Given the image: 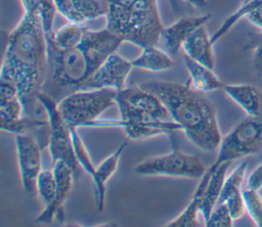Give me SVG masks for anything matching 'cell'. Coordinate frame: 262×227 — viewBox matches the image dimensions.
<instances>
[{
	"label": "cell",
	"instance_id": "6da1fadb",
	"mask_svg": "<svg viewBox=\"0 0 262 227\" xmlns=\"http://www.w3.org/2000/svg\"><path fill=\"white\" fill-rule=\"evenodd\" d=\"M23 15L6 36L0 78L13 80L19 89L25 116L35 118L44 111L38 100L48 72V43L36 0H20Z\"/></svg>",
	"mask_w": 262,
	"mask_h": 227
},
{
	"label": "cell",
	"instance_id": "7a4b0ae2",
	"mask_svg": "<svg viewBox=\"0 0 262 227\" xmlns=\"http://www.w3.org/2000/svg\"><path fill=\"white\" fill-rule=\"evenodd\" d=\"M150 91L166 106L172 121L177 123L186 138L199 149L213 152L222 140L214 105L202 92L188 84L149 81L139 85Z\"/></svg>",
	"mask_w": 262,
	"mask_h": 227
},
{
	"label": "cell",
	"instance_id": "3957f363",
	"mask_svg": "<svg viewBox=\"0 0 262 227\" xmlns=\"http://www.w3.org/2000/svg\"><path fill=\"white\" fill-rule=\"evenodd\" d=\"M107 5L106 28L124 42L144 48L160 41L164 26L158 0H131L123 4Z\"/></svg>",
	"mask_w": 262,
	"mask_h": 227
},
{
	"label": "cell",
	"instance_id": "277c9868",
	"mask_svg": "<svg viewBox=\"0 0 262 227\" xmlns=\"http://www.w3.org/2000/svg\"><path fill=\"white\" fill-rule=\"evenodd\" d=\"M117 90L93 89L75 91L57 102V108L70 128L87 127L116 103Z\"/></svg>",
	"mask_w": 262,
	"mask_h": 227
},
{
	"label": "cell",
	"instance_id": "5b68a950",
	"mask_svg": "<svg viewBox=\"0 0 262 227\" xmlns=\"http://www.w3.org/2000/svg\"><path fill=\"white\" fill-rule=\"evenodd\" d=\"M261 149L262 116H248L222 137L216 160L210 167L215 169L223 163H231L253 155Z\"/></svg>",
	"mask_w": 262,
	"mask_h": 227
},
{
	"label": "cell",
	"instance_id": "8992f818",
	"mask_svg": "<svg viewBox=\"0 0 262 227\" xmlns=\"http://www.w3.org/2000/svg\"><path fill=\"white\" fill-rule=\"evenodd\" d=\"M38 100L47 116L48 148L52 163L62 161L68 164L74 172L75 180H77L82 169L75 157L71 128L60 116L55 100L43 92L38 95Z\"/></svg>",
	"mask_w": 262,
	"mask_h": 227
},
{
	"label": "cell",
	"instance_id": "52a82bcc",
	"mask_svg": "<svg viewBox=\"0 0 262 227\" xmlns=\"http://www.w3.org/2000/svg\"><path fill=\"white\" fill-rule=\"evenodd\" d=\"M206 171L205 165L198 155L179 150L144 160L134 168V172L139 176H166L189 179H201Z\"/></svg>",
	"mask_w": 262,
	"mask_h": 227
},
{
	"label": "cell",
	"instance_id": "ba28073f",
	"mask_svg": "<svg viewBox=\"0 0 262 227\" xmlns=\"http://www.w3.org/2000/svg\"><path fill=\"white\" fill-rule=\"evenodd\" d=\"M132 69V61L115 52L80 85L77 91L105 88L122 90L125 88L126 80Z\"/></svg>",
	"mask_w": 262,
	"mask_h": 227
},
{
	"label": "cell",
	"instance_id": "9c48e42d",
	"mask_svg": "<svg viewBox=\"0 0 262 227\" xmlns=\"http://www.w3.org/2000/svg\"><path fill=\"white\" fill-rule=\"evenodd\" d=\"M15 147L23 189L28 195L33 196L37 194V178L42 171V147L37 139L26 134L15 135Z\"/></svg>",
	"mask_w": 262,
	"mask_h": 227
},
{
	"label": "cell",
	"instance_id": "30bf717a",
	"mask_svg": "<svg viewBox=\"0 0 262 227\" xmlns=\"http://www.w3.org/2000/svg\"><path fill=\"white\" fill-rule=\"evenodd\" d=\"M52 170L57 182L56 193L54 199L49 205L45 206L44 210L37 216L35 220L37 223L50 224L54 219H62L63 202L71 192L74 181H76L72 168L62 161L54 162Z\"/></svg>",
	"mask_w": 262,
	"mask_h": 227
},
{
	"label": "cell",
	"instance_id": "8fae6325",
	"mask_svg": "<svg viewBox=\"0 0 262 227\" xmlns=\"http://www.w3.org/2000/svg\"><path fill=\"white\" fill-rule=\"evenodd\" d=\"M87 127L91 128H121L124 129L129 139H144L163 134H171L175 131H182L181 127L174 121H166L162 124H142L123 119L110 120L97 119L91 122Z\"/></svg>",
	"mask_w": 262,
	"mask_h": 227
},
{
	"label": "cell",
	"instance_id": "7c38bea8",
	"mask_svg": "<svg viewBox=\"0 0 262 227\" xmlns=\"http://www.w3.org/2000/svg\"><path fill=\"white\" fill-rule=\"evenodd\" d=\"M116 102H123L138 111L161 121H169L171 119L166 106L159 97L150 91L142 89L140 86L119 90Z\"/></svg>",
	"mask_w": 262,
	"mask_h": 227
},
{
	"label": "cell",
	"instance_id": "4fadbf2b",
	"mask_svg": "<svg viewBox=\"0 0 262 227\" xmlns=\"http://www.w3.org/2000/svg\"><path fill=\"white\" fill-rule=\"evenodd\" d=\"M210 17V14L200 16H182L172 25L166 28L164 27L160 41L163 43L165 49L170 55H176L188 37L196 29L205 26Z\"/></svg>",
	"mask_w": 262,
	"mask_h": 227
},
{
	"label": "cell",
	"instance_id": "5bb4252c",
	"mask_svg": "<svg viewBox=\"0 0 262 227\" xmlns=\"http://www.w3.org/2000/svg\"><path fill=\"white\" fill-rule=\"evenodd\" d=\"M129 138L127 137L119 147L111 153L106 158H104L96 168L95 172L92 175V180L94 184V196H95V205L98 212H101L104 207V198H105V184L107 180L113 176L116 172L120 158L129 142Z\"/></svg>",
	"mask_w": 262,
	"mask_h": 227
},
{
	"label": "cell",
	"instance_id": "9a60e30c",
	"mask_svg": "<svg viewBox=\"0 0 262 227\" xmlns=\"http://www.w3.org/2000/svg\"><path fill=\"white\" fill-rule=\"evenodd\" d=\"M242 18H247L252 25L262 31V0H249L227 16L220 27L211 36L213 45L223 38Z\"/></svg>",
	"mask_w": 262,
	"mask_h": 227
},
{
	"label": "cell",
	"instance_id": "2e32d148",
	"mask_svg": "<svg viewBox=\"0 0 262 227\" xmlns=\"http://www.w3.org/2000/svg\"><path fill=\"white\" fill-rule=\"evenodd\" d=\"M181 49L189 58L214 70L215 58L213 53V43L211 42V37L205 26L196 29L183 43Z\"/></svg>",
	"mask_w": 262,
	"mask_h": 227
},
{
	"label": "cell",
	"instance_id": "e0dca14e",
	"mask_svg": "<svg viewBox=\"0 0 262 227\" xmlns=\"http://www.w3.org/2000/svg\"><path fill=\"white\" fill-rule=\"evenodd\" d=\"M225 94L249 117L262 116V91L249 84L225 85Z\"/></svg>",
	"mask_w": 262,
	"mask_h": 227
},
{
	"label": "cell",
	"instance_id": "ac0fdd59",
	"mask_svg": "<svg viewBox=\"0 0 262 227\" xmlns=\"http://www.w3.org/2000/svg\"><path fill=\"white\" fill-rule=\"evenodd\" d=\"M183 63L189 75L187 84L202 93L223 90L225 84L214 74L212 69L183 55Z\"/></svg>",
	"mask_w": 262,
	"mask_h": 227
},
{
	"label": "cell",
	"instance_id": "d6986e66",
	"mask_svg": "<svg viewBox=\"0 0 262 227\" xmlns=\"http://www.w3.org/2000/svg\"><path fill=\"white\" fill-rule=\"evenodd\" d=\"M229 165L230 163H223L215 169L211 167L207 169L210 176L204 191V195H203V199L200 208V213L202 214L204 221H206L209 218L211 212L213 211V209L218 202Z\"/></svg>",
	"mask_w": 262,
	"mask_h": 227
},
{
	"label": "cell",
	"instance_id": "ffe728a7",
	"mask_svg": "<svg viewBox=\"0 0 262 227\" xmlns=\"http://www.w3.org/2000/svg\"><path fill=\"white\" fill-rule=\"evenodd\" d=\"M209 176H210L209 172L206 171L204 176L200 179V182L188 205L176 218H174L169 223H167L165 225L166 227H196L200 225L198 221V213H200L204 191L208 183Z\"/></svg>",
	"mask_w": 262,
	"mask_h": 227
},
{
	"label": "cell",
	"instance_id": "44dd1931",
	"mask_svg": "<svg viewBox=\"0 0 262 227\" xmlns=\"http://www.w3.org/2000/svg\"><path fill=\"white\" fill-rule=\"evenodd\" d=\"M142 51L132 60L133 67L148 72H164L175 66V61L167 51H164L156 45L141 48Z\"/></svg>",
	"mask_w": 262,
	"mask_h": 227
},
{
	"label": "cell",
	"instance_id": "7402d4cb",
	"mask_svg": "<svg viewBox=\"0 0 262 227\" xmlns=\"http://www.w3.org/2000/svg\"><path fill=\"white\" fill-rule=\"evenodd\" d=\"M87 28L82 24L69 22L57 31H54L51 40L48 42V50L56 48L59 50H69L77 47L83 40Z\"/></svg>",
	"mask_w": 262,
	"mask_h": 227
},
{
	"label": "cell",
	"instance_id": "603a6c76",
	"mask_svg": "<svg viewBox=\"0 0 262 227\" xmlns=\"http://www.w3.org/2000/svg\"><path fill=\"white\" fill-rule=\"evenodd\" d=\"M247 168H248V161H244L237 167H235V169L225 178L222 186V190L220 193V197L217 203L224 202L225 200L231 197H236L243 194L242 185L246 177Z\"/></svg>",
	"mask_w": 262,
	"mask_h": 227
},
{
	"label": "cell",
	"instance_id": "cb8c5ba5",
	"mask_svg": "<svg viewBox=\"0 0 262 227\" xmlns=\"http://www.w3.org/2000/svg\"><path fill=\"white\" fill-rule=\"evenodd\" d=\"M75 8L83 22L106 16L108 5L105 0H73Z\"/></svg>",
	"mask_w": 262,
	"mask_h": 227
},
{
	"label": "cell",
	"instance_id": "d4e9b609",
	"mask_svg": "<svg viewBox=\"0 0 262 227\" xmlns=\"http://www.w3.org/2000/svg\"><path fill=\"white\" fill-rule=\"evenodd\" d=\"M37 194L40 196L45 206L49 205L55 196L57 182L53 170H42L37 178Z\"/></svg>",
	"mask_w": 262,
	"mask_h": 227
},
{
	"label": "cell",
	"instance_id": "484cf974",
	"mask_svg": "<svg viewBox=\"0 0 262 227\" xmlns=\"http://www.w3.org/2000/svg\"><path fill=\"white\" fill-rule=\"evenodd\" d=\"M71 132H72V138H73V147H74V153H75V157L79 164V166L81 167V169L86 172L90 177H92V175L95 172V166L93 165L89 152L82 140V138L80 137L79 133H78V128L72 127L71 128Z\"/></svg>",
	"mask_w": 262,
	"mask_h": 227
},
{
	"label": "cell",
	"instance_id": "4316f807",
	"mask_svg": "<svg viewBox=\"0 0 262 227\" xmlns=\"http://www.w3.org/2000/svg\"><path fill=\"white\" fill-rule=\"evenodd\" d=\"M246 212L257 227H262V195L257 190H243Z\"/></svg>",
	"mask_w": 262,
	"mask_h": 227
},
{
	"label": "cell",
	"instance_id": "83f0119b",
	"mask_svg": "<svg viewBox=\"0 0 262 227\" xmlns=\"http://www.w3.org/2000/svg\"><path fill=\"white\" fill-rule=\"evenodd\" d=\"M233 218L225 203H217L211 212L209 218L205 221L207 227H232Z\"/></svg>",
	"mask_w": 262,
	"mask_h": 227
},
{
	"label": "cell",
	"instance_id": "f1b7e54d",
	"mask_svg": "<svg viewBox=\"0 0 262 227\" xmlns=\"http://www.w3.org/2000/svg\"><path fill=\"white\" fill-rule=\"evenodd\" d=\"M36 1L39 5L44 30L46 33L47 43H48L51 40L54 33L53 20H54V14L56 12V9H55L53 0H36Z\"/></svg>",
	"mask_w": 262,
	"mask_h": 227
},
{
	"label": "cell",
	"instance_id": "f546056e",
	"mask_svg": "<svg viewBox=\"0 0 262 227\" xmlns=\"http://www.w3.org/2000/svg\"><path fill=\"white\" fill-rule=\"evenodd\" d=\"M23 116L25 107L19 97L0 102V120H16Z\"/></svg>",
	"mask_w": 262,
	"mask_h": 227
},
{
	"label": "cell",
	"instance_id": "4dcf8cb0",
	"mask_svg": "<svg viewBox=\"0 0 262 227\" xmlns=\"http://www.w3.org/2000/svg\"><path fill=\"white\" fill-rule=\"evenodd\" d=\"M56 11L69 22L83 24V20L77 12L73 0H53Z\"/></svg>",
	"mask_w": 262,
	"mask_h": 227
},
{
	"label": "cell",
	"instance_id": "1f68e13d",
	"mask_svg": "<svg viewBox=\"0 0 262 227\" xmlns=\"http://www.w3.org/2000/svg\"><path fill=\"white\" fill-rule=\"evenodd\" d=\"M19 97L17 84L10 79L0 78V102Z\"/></svg>",
	"mask_w": 262,
	"mask_h": 227
},
{
	"label": "cell",
	"instance_id": "d6a6232c",
	"mask_svg": "<svg viewBox=\"0 0 262 227\" xmlns=\"http://www.w3.org/2000/svg\"><path fill=\"white\" fill-rule=\"evenodd\" d=\"M247 188L257 191L262 189V164L257 166L250 173L247 179Z\"/></svg>",
	"mask_w": 262,
	"mask_h": 227
},
{
	"label": "cell",
	"instance_id": "836d02e7",
	"mask_svg": "<svg viewBox=\"0 0 262 227\" xmlns=\"http://www.w3.org/2000/svg\"><path fill=\"white\" fill-rule=\"evenodd\" d=\"M253 69L256 76H262V34L260 35L253 54Z\"/></svg>",
	"mask_w": 262,
	"mask_h": 227
},
{
	"label": "cell",
	"instance_id": "e575fe53",
	"mask_svg": "<svg viewBox=\"0 0 262 227\" xmlns=\"http://www.w3.org/2000/svg\"><path fill=\"white\" fill-rule=\"evenodd\" d=\"M194 8H204L207 6V0H183Z\"/></svg>",
	"mask_w": 262,
	"mask_h": 227
},
{
	"label": "cell",
	"instance_id": "d590c367",
	"mask_svg": "<svg viewBox=\"0 0 262 227\" xmlns=\"http://www.w3.org/2000/svg\"><path fill=\"white\" fill-rule=\"evenodd\" d=\"M247 1H249V0H242V3H245V2H247Z\"/></svg>",
	"mask_w": 262,
	"mask_h": 227
}]
</instances>
